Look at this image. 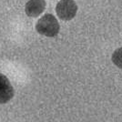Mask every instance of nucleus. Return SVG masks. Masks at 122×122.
Returning <instances> with one entry per match:
<instances>
[{
    "label": "nucleus",
    "instance_id": "f257e3e1",
    "mask_svg": "<svg viewBox=\"0 0 122 122\" xmlns=\"http://www.w3.org/2000/svg\"><path fill=\"white\" fill-rule=\"evenodd\" d=\"M60 25L56 17L52 14H46L37 20L36 24V30L47 37H54L59 33Z\"/></svg>",
    "mask_w": 122,
    "mask_h": 122
},
{
    "label": "nucleus",
    "instance_id": "f03ea898",
    "mask_svg": "<svg viewBox=\"0 0 122 122\" xmlns=\"http://www.w3.org/2000/svg\"><path fill=\"white\" fill-rule=\"evenodd\" d=\"M56 12L61 20L69 21L76 16L77 5L74 0H60L56 5Z\"/></svg>",
    "mask_w": 122,
    "mask_h": 122
},
{
    "label": "nucleus",
    "instance_id": "7ed1b4c3",
    "mask_svg": "<svg viewBox=\"0 0 122 122\" xmlns=\"http://www.w3.org/2000/svg\"><path fill=\"white\" fill-rule=\"evenodd\" d=\"M15 95L14 87L7 76L0 73V104H5L10 101Z\"/></svg>",
    "mask_w": 122,
    "mask_h": 122
},
{
    "label": "nucleus",
    "instance_id": "20e7f679",
    "mask_svg": "<svg viewBox=\"0 0 122 122\" xmlns=\"http://www.w3.org/2000/svg\"><path fill=\"white\" fill-rule=\"evenodd\" d=\"M46 5L45 0H29L25 4V12L30 17H37L44 12Z\"/></svg>",
    "mask_w": 122,
    "mask_h": 122
},
{
    "label": "nucleus",
    "instance_id": "39448f33",
    "mask_svg": "<svg viewBox=\"0 0 122 122\" xmlns=\"http://www.w3.org/2000/svg\"><path fill=\"white\" fill-rule=\"evenodd\" d=\"M111 59L115 66L122 68V47H119L113 52Z\"/></svg>",
    "mask_w": 122,
    "mask_h": 122
}]
</instances>
